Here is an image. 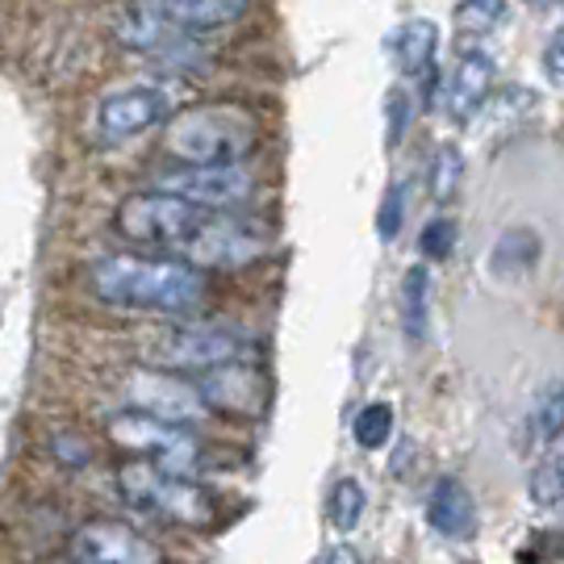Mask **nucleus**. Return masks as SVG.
<instances>
[{"label":"nucleus","mask_w":564,"mask_h":564,"mask_svg":"<svg viewBox=\"0 0 564 564\" xmlns=\"http://www.w3.org/2000/svg\"><path fill=\"white\" fill-rule=\"evenodd\" d=\"M88 289L126 314H160V318H193L209 302V276L184 263L181 256H142L118 251L88 263Z\"/></svg>","instance_id":"nucleus-1"},{"label":"nucleus","mask_w":564,"mask_h":564,"mask_svg":"<svg viewBox=\"0 0 564 564\" xmlns=\"http://www.w3.org/2000/svg\"><path fill=\"white\" fill-rule=\"evenodd\" d=\"M256 142L260 130L239 105H197L167 121V151L181 163H202V167L242 163L256 151Z\"/></svg>","instance_id":"nucleus-2"},{"label":"nucleus","mask_w":564,"mask_h":564,"mask_svg":"<svg viewBox=\"0 0 564 564\" xmlns=\"http://www.w3.org/2000/svg\"><path fill=\"white\" fill-rule=\"evenodd\" d=\"M118 498H126V506H134L139 514L163 519L176 527H209L214 523V494L205 485L188 481V477H172L155 468L151 460H126L113 473Z\"/></svg>","instance_id":"nucleus-3"},{"label":"nucleus","mask_w":564,"mask_h":564,"mask_svg":"<svg viewBox=\"0 0 564 564\" xmlns=\"http://www.w3.org/2000/svg\"><path fill=\"white\" fill-rule=\"evenodd\" d=\"M260 356V339L242 326L226 323H193V326H167L155 347L151 364L163 372H214L226 364H242Z\"/></svg>","instance_id":"nucleus-4"},{"label":"nucleus","mask_w":564,"mask_h":564,"mask_svg":"<svg viewBox=\"0 0 564 564\" xmlns=\"http://www.w3.org/2000/svg\"><path fill=\"white\" fill-rule=\"evenodd\" d=\"M105 435L109 444L134 452L139 460H151L155 468L172 473V477H197V468L205 460V444L197 440L193 426H176L163 423V419H151L142 410H118L105 419Z\"/></svg>","instance_id":"nucleus-5"},{"label":"nucleus","mask_w":564,"mask_h":564,"mask_svg":"<svg viewBox=\"0 0 564 564\" xmlns=\"http://www.w3.org/2000/svg\"><path fill=\"white\" fill-rule=\"evenodd\" d=\"M268 251H272L268 223H256L247 214H205L176 256L205 272V268H251Z\"/></svg>","instance_id":"nucleus-6"},{"label":"nucleus","mask_w":564,"mask_h":564,"mask_svg":"<svg viewBox=\"0 0 564 564\" xmlns=\"http://www.w3.org/2000/svg\"><path fill=\"white\" fill-rule=\"evenodd\" d=\"M155 193L181 197L184 205H193L202 214H239L260 197V181L242 163H226V167L176 163L155 176Z\"/></svg>","instance_id":"nucleus-7"},{"label":"nucleus","mask_w":564,"mask_h":564,"mask_svg":"<svg viewBox=\"0 0 564 564\" xmlns=\"http://www.w3.org/2000/svg\"><path fill=\"white\" fill-rule=\"evenodd\" d=\"M113 34L126 51H134L142 59H155L160 67H193L205 59L197 46V34L184 30L181 21L163 9L160 0H134L121 9Z\"/></svg>","instance_id":"nucleus-8"},{"label":"nucleus","mask_w":564,"mask_h":564,"mask_svg":"<svg viewBox=\"0 0 564 564\" xmlns=\"http://www.w3.org/2000/svg\"><path fill=\"white\" fill-rule=\"evenodd\" d=\"M202 218H205L202 209L184 205L181 197H167V193H130L113 209V230H118V239L134 242V247L181 251V242L202 226Z\"/></svg>","instance_id":"nucleus-9"},{"label":"nucleus","mask_w":564,"mask_h":564,"mask_svg":"<svg viewBox=\"0 0 564 564\" xmlns=\"http://www.w3.org/2000/svg\"><path fill=\"white\" fill-rule=\"evenodd\" d=\"M126 398H130V410H142L151 419H163V423L176 426H193L202 419H209L197 384L184 381L181 372H163V368H134L126 377Z\"/></svg>","instance_id":"nucleus-10"},{"label":"nucleus","mask_w":564,"mask_h":564,"mask_svg":"<svg viewBox=\"0 0 564 564\" xmlns=\"http://www.w3.org/2000/svg\"><path fill=\"white\" fill-rule=\"evenodd\" d=\"M197 393H202L205 410L214 414H230V419H263L268 414V402H272V381L260 364L242 360V364H226V368H214V372H202Z\"/></svg>","instance_id":"nucleus-11"},{"label":"nucleus","mask_w":564,"mask_h":564,"mask_svg":"<svg viewBox=\"0 0 564 564\" xmlns=\"http://www.w3.org/2000/svg\"><path fill=\"white\" fill-rule=\"evenodd\" d=\"M167 118H172V93L163 84H130L101 101L97 130L105 142H130Z\"/></svg>","instance_id":"nucleus-12"},{"label":"nucleus","mask_w":564,"mask_h":564,"mask_svg":"<svg viewBox=\"0 0 564 564\" xmlns=\"http://www.w3.org/2000/svg\"><path fill=\"white\" fill-rule=\"evenodd\" d=\"M76 564H163V552L151 535L118 519H93L72 540Z\"/></svg>","instance_id":"nucleus-13"},{"label":"nucleus","mask_w":564,"mask_h":564,"mask_svg":"<svg viewBox=\"0 0 564 564\" xmlns=\"http://www.w3.org/2000/svg\"><path fill=\"white\" fill-rule=\"evenodd\" d=\"M426 523H431L435 535H444L452 544H464V540L477 535L481 514H477V502H473V494H468V485L460 477H440V481L431 485Z\"/></svg>","instance_id":"nucleus-14"},{"label":"nucleus","mask_w":564,"mask_h":564,"mask_svg":"<svg viewBox=\"0 0 564 564\" xmlns=\"http://www.w3.org/2000/svg\"><path fill=\"white\" fill-rule=\"evenodd\" d=\"M489 93H494V59L485 51H468L456 63V76L447 88V113L456 121L477 118V109L489 101Z\"/></svg>","instance_id":"nucleus-15"},{"label":"nucleus","mask_w":564,"mask_h":564,"mask_svg":"<svg viewBox=\"0 0 564 564\" xmlns=\"http://www.w3.org/2000/svg\"><path fill=\"white\" fill-rule=\"evenodd\" d=\"M393 59H398V67L402 72H410V76H419V72H426L431 67V59H435V51H440V25L431 18H414L405 21L402 30L393 34Z\"/></svg>","instance_id":"nucleus-16"},{"label":"nucleus","mask_w":564,"mask_h":564,"mask_svg":"<svg viewBox=\"0 0 564 564\" xmlns=\"http://www.w3.org/2000/svg\"><path fill=\"white\" fill-rule=\"evenodd\" d=\"M544 256V242L535 230H527V226H514V230H506L502 239L494 242V251H489V268L498 272V276H523L531 272L535 263Z\"/></svg>","instance_id":"nucleus-17"},{"label":"nucleus","mask_w":564,"mask_h":564,"mask_svg":"<svg viewBox=\"0 0 564 564\" xmlns=\"http://www.w3.org/2000/svg\"><path fill=\"white\" fill-rule=\"evenodd\" d=\"M160 4L181 21L184 30H193V34L197 30L230 25V21H239L251 9V0H160Z\"/></svg>","instance_id":"nucleus-18"},{"label":"nucleus","mask_w":564,"mask_h":564,"mask_svg":"<svg viewBox=\"0 0 564 564\" xmlns=\"http://www.w3.org/2000/svg\"><path fill=\"white\" fill-rule=\"evenodd\" d=\"M402 326L410 343H426L431 330V272L426 263H414L402 281Z\"/></svg>","instance_id":"nucleus-19"},{"label":"nucleus","mask_w":564,"mask_h":564,"mask_svg":"<svg viewBox=\"0 0 564 564\" xmlns=\"http://www.w3.org/2000/svg\"><path fill=\"white\" fill-rule=\"evenodd\" d=\"M561 426H564V402H561V384L552 381L547 393H540V402L531 410V444L540 447H556L561 444Z\"/></svg>","instance_id":"nucleus-20"},{"label":"nucleus","mask_w":564,"mask_h":564,"mask_svg":"<svg viewBox=\"0 0 564 564\" xmlns=\"http://www.w3.org/2000/svg\"><path fill=\"white\" fill-rule=\"evenodd\" d=\"M460 181H464V155L460 147H440L435 160H431V202L452 205L460 197Z\"/></svg>","instance_id":"nucleus-21"},{"label":"nucleus","mask_w":564,"mask_h":564,"mask_svg":"<svg viewBox=\"0 0 564 564\" xmlns=\"http://www.w3.org/2000/svg\"><path fill=\"white\" fill-rule=\"evenodd\" d=\"M351 435H356V444L364 447V452H377V447H384L389 440H393V405L389 402H368L351 419Z\"/></svg>","instance_id":"nucleus-22"},{"label":"nucleus","mask_w":564,"mask_h":564,"mask_svg":"<svg viewBox=\"0 0 564 564\" xmlns=\"http://www.w3.org/2000/svg\"><path fill=\"white\" fill-rule=\"evenodd\" d=\"M364 506H368V498H364V485L356 481V477H343V481H335V489H330V502H326L330 527H335V531H351V527L364 519Z\"/></svg>","instance_id":"nucleus-23"},{"label":"nucleus","mask_w":564,"mask_h":564,"mask_svg":"<svg viewBox=\"0 0 564 564\" xmlns=\"http://www.w3.org/2000/svg\"><path fill=\"white\" fill-rule=\"evenodd\" d=\"M564 498V464L561 456H547L540 460V468L531 473V502L544 506V510H556Z\"/></svg>","instance_id":"nucleus-24"},{"label":"nucleus","mask_w":564,"mask_h":564,"mask_svg":"<svg viewBox=\"0 0 564 564\" xmlns=\"http://www.w3.org/2000/svg\"><path fill=\"white\" fill-rule=\"evenodd\" d=\"M419 251H423V260L435 263L452 260V251H456V223L452 218H431L423 226V235H419Z\"/></svg>","instance_id":"nucleus-25"},{"label":"nucleus","mask_w":564,"mask_h":564,"mask_svg":"<svg viewBox=\"0 0 564 564\" xmlns=\"http://www.w3.org/2000/svg\"><path fill=\"white\" fill-rule=\"evenodd\" d=\"M402 226H405V184H393L384 193L381 209H377V235H381V242H393L402 235Z\"/></svg>","instance_id":"nucleus-26"},{"label":"nucleus","mask_w":564,"mask_h":564,"mask_svg":"<svg viewBox=\"0 0 564 564\" xmlns=\"http://www.w3.org/2000/svg\"><path fill=\"white\" fill-rule=\"evenodd\" d=\"M51 452H55V460H59L63 468H88V464H93V444H88L84 435H76V431H59V435L51 440Z\"/></svg>","instance_id":"nucleus-27"},{"label":"nucleus","mask_w":564,"mask_h":564,"mask_svg":"<svg viewBox=\"0 0 564 564\" xmlns=\"http://www.w3.org/2000/svg\"><path fill=\"white\" fill-rule=\"evenodd\" d=\"M414 93H405V88H393L389 93V147H398L405 134V126H410V118H414V101H410Z\"/></svg>","instance_id":"nucleus-28"},{"label":"nucleus","mask_w":564,"mask_h":564,"mask_svg":"<svg viewBox=\"0 0 564 564\" xmlns=\"http://www.w3.org/2000/svg\"><path fill=\"white\" fill-rule=\"evenodd\" d=\"M544 72H547V84H552V88H561L564 84V34L561 30H552V39H547Z\"/></svg>","instance_id":"nucleus-29"},{"label":"nucleus","mask_w":564,"mask_h":564,"mask_svg":"<svg viewBox=\"0 0 564 564\" xmlns=\"http://www.w3.org/2000/svg\"><path fill=\"white\" fill-rule=\"evenodd\" d=\"M506 13V0H468L464 4V18H477V25H489Z\"/></svg>","instance_id":"nucleus-30"},{"label":"nucleus","mask_w":564,"mask_h":564,"mask_svg":"<svg viewBox=\"0 0 564 564\" xmlns=\"http://www.w3.org/2000/svg\"><path fill=\"white\" fill-rule=\"evenodd\" d=\"M318 564H364V556L351 544H335Z\"/></svg>","instance_id":"nucleus-31"},{"label":"nucleus","mask_w":564,"mask_h":564,"mask_svg":"<svg viewBox=\"0 0 564 564\" xmlns=\"http://www.w3.org/2000/svg\"><path fill=\"white\" fill-rule=\"evenodd\" d=\"M535 4H561V0H535Z\"/></svg>","instance_id":"nucleus-32"},{"label":"nucleus","mask_w":564,"mask_h":564,"mask_svg":"<svg viewBox=\"0 0 564 564\" xmlns=\"http://www.w3.org/2000/svg\"><path fill=\"white\" fill-rule=\"evenodd\" d=\"M72 564H76V561H72Z\"/></svg>","instance_id":"nucleus-33"}]
</instances>
